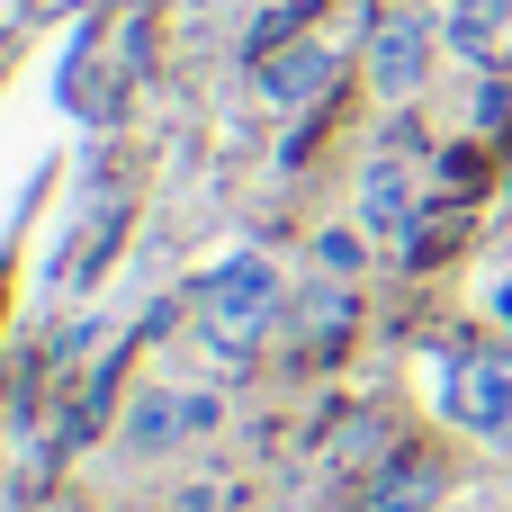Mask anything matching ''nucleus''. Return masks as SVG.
I'll return each mask as SVG.
<instances>
[{"instance_id":"5","label":"nucleus","mask_w":512,"mask_h":512,"mask_svg":"<svg viewBox=\"0 0 512 512\" xmlns=\"http://www.w3.org/2000/svg\"><path fill=\"white\" fill-rule=\"evenodd\" d=\"M333 72H342V45H333V36L279 45V54H261V99H270L279 117H306V108L333 90Z\"/></svg>"},{"instance_id":"9","label":"nucleus","mask_w":512,"mask_h":512,"mask_svg":"<svg viewBox=\"0 0 512 512\" xmlns=\"http://www.w3.org/2000/svg\"><path fill=\"white\" fill-rule=\"evenodd\" d=\"M189 512H207V504H189Z\"/></svg>"},{"instance_id":"4","label":"nucleus","mask_w":512,"mask_h":512,"mask_svg":"<svg viewBox=\"0 0 512 512\" xmlns=\"http://www.w3.org/2000/svg\"><path fill=\"white\" fill-rule=\"evenodd\" d=\"M450 423L477 441H512V351H468L450 369Z\"/></svg>"},{"instance_id":"1","label":"nucleus","mask_w":512,"mask_h":512,"mask_svg":"<svg viewBox=\"0 0 512 512\" xmlns=\"http://www.w3.org/2000/svg\"><path fill=\"white\" fill-rule=\"evenodd\" d=\"M279 315H288L279 261H270V252H234V261H216L207 288H198V351L225 360V369H243V360L279 333Z\"/></svg>"},{"instance_id":"2","label":"nucleus","mask_w":512,"mask_h":512,"mask_svg":"<svg viewBox=\"0 0 512 512\" xmlns=\"http://www.w3.org/2000/svg\"><path fill=\"white\" fill-rule=\"evenodd\" d=\"M216 423H225V405H216L207 387H135L126 414H117V441H126L135 459H162V450H180V441H207Z\"/></svg>"},{"instance_id":"8","label":"nucleus","mask_w":512,"mask_h":512,"mask_svg":"<svg viewBox=\"0 0 512 512\" xmlns=\"http://www.w3.org/2000/svg\"><path fill=\"white\" fill-rule=\"evenodd\" d=\"M432 495H441V468H432L423 450H405V459H396V468L369 486V512H423Z\"/></svg>"},{"instance_id":"3","label":"nucleus","mask_w":512,"mask_h":512,"mask_svg":"<svg viewBox=\"0 0 512 512\" xmlns=\"http://www.w3.org/2000/svg\"><path fill=\"white\" fill-rule=\"evenodd\" d=\"M432 54H441V18H423V9H387L369 27V81L387 99H414L432 81Z\"/></svg>"},{"instance_id":"7","label":"nucleus","mask_w":512,"mask_h":512,"mask_svg":"<svg viewBox=\"0 0 512 512\" xmlns=\"http://www.w3.org/2000/svg\"><path fill=\"white\" fill-rule=\"evenodd\" d=\"M441 45L468 54V63H495L512 45V0H450L441 9Z\"/></svg>"},{"instance_id":"6","label":"nucleus","mask_w":512,"mask_h":512,"mask_svg":"<svg viewBox=\"0 0 512 512\" xmlns=\"http://www.w3.org/2000/svg\"><path fill=\"white\" fill-rule=\"evenodd\" d=\"M351 216H360V225H378V234H405V225H414V171H405V153H396V144H387V153H369Z\"/></svg>"}]
</instances>
